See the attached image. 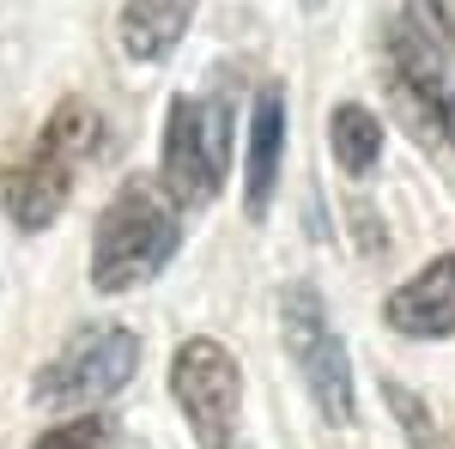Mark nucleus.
Listing matches in <instances>:
<instances>
[{"mask_svg": "<svg viewBox=\"0 0 455 449\" xmlns=\"http://www.w3.org/2000/svg\"><path fill=\"white\" fill-rule=\"evenodd\" d=\"M176 243H182V207L164 195V182L152 176H128L116 188V201L98 212L92 231V285L122 298L140 292L171 268Z\"/></svg>", "mask_w": 455, "mask_h": 449, "instance_id": "obj_1", "label": "nucleus"}, {"mask_svg": "<svg viewBox=\"0 0 455 449\" xmlns=\"http://www.w3.org/2000/svg\"><path fill=\"white\" fill-rule=\"evenodd\" d=\"M280 334H285V352H291L304 389H310L315 413L328 419L334 431H347L352 419H358L352 358H347V341L334 334V316H328L315 285H285L280 292Z\"/></svg>", "mask_w": 455, "mask_h": 449, "instance_id": "obj_2", "label": "nucleus"}, {"mask_svg": "<svg viewBox=\"0 0 455 449\" xmlns=\"http://www.w3.org/2000/svg\"><path fill=\"white\" fill-rule=\"evenodd\" d=\"M231 171V116L219 98H176L158 140V182L182 212L207 207Z\"/></svg>", "mask_w": 455, "mask_h": 449, "instance_id": "obj_3", "label": "nucleus"}, {"mask_svg": "<svg viewBox=\"0 0 455 449\" xmlns=\"http://www.w3.org/2000/svg\"><path fill=\"white\" fill-rule=\"evenodd\" d=\"M140 371V341L116 322H92L68 334V346L31 377V401L36 407H98L116 389H128Z\"/></svg>", "mask_w": 455, "mask_h": 449, "instance_id": "obj_4", "label": "nucleus"}, {"mask_svg": "<svg viewBox=\"0 0 455 449\" xmlns=\"http://www.w3.org/2000/svg\"><path fill=\"white\" fill-rule=\"evenodd\" d=\"M171 395L195 444L201 449H249L243 437V371L237 358L225 352L219 341L195 334V341L176 346V365H171Z\"/></svg>", "mask_w": 455, "mask_h": 449, "instance_id": "obj_5", "label": "nucleus"}, {"mask_svg": "<svg viewBox=\"0 0 455 449\" xmlns=\"http://www.w3.org/2000/svg\"><path fill=\"white\" fill-rule=\"evenodd\" d=\"M388 79H395V98H401V116L413 122V134L455 158V79H450V61H443L419 31H388Z\"/></svg>", "mask_w": 455, "mask_h": 449, "instance_id": "obj_6", "label": "nucleus"}, {"mask_svg": "<svg viewBox=\"0 0 455 449\" xmlns=\"http://www.w3.org/2000/svg\"><path fill=\"white\" fill-rule=\"evenodd\" d=\"M6 219L19 225V231H49L61 207H68V188H73V158L61 146H49V140H36L25 158H12L6 164Z\"/></svg>", "mask_w": 455, "mask_h": 449, "instance_id": "obj_7", "label": "nucleus"}, {"mask_svg": "<svg viewBox=\"0 0 455 449\" xmlns=\"http://www.w3.org/2000/svg\"><path fill=\"white\" fill-rule=\"evenodd\" d=\"M383 316H388V328L407 334V341H443V334H455V255L425 261L401 292H388Z\"/></svg>", "mask_w": 455, "mask_h": 449, "instance_id": "obj_8", "label": "nucleus"}, {"mask_svg": "<svg viewBox=\"0 0 455 449\" xmlns=\"http://www.w3.org/2000/svg\"><path fill=\"white\" fill-rule=\"evenodd\" d=\"M280 158H285V85H261L255 92V116H249V171H243V212L249 219H261V212L274 207Z\"/></svg>", "mask_w": 455, "mask_h": 449, "instance_id": "obj_9", "label": "nucleus"}, {"mask_svg": "<svg viewBox=\"0 0 455 449\" xmlns=\"http://www.w3.org/2000/svg\"><path fill=\"white\" fill-rule=\"evenodd\" d=\"M201 0H122V19H116V36H122V55L128 61H164L188 19H195Z\"/></svg>", "mask_w": 455, "mask_h": 449, "instance_id": "obj_10", "label": "nucleus"}, {"mask_svg": "<svg viewBox=\"0 0 455 449\" xmlns=\"http://www.w3.org/2000/svg\"><path fill=\"white\" fill-rule=\"evenodd\" d=\"M328 146H334V164L347 176H371L383 158V122L364 104H340L328 116Z\"/></svg>", "mask_w": 455, "mask_h": 449, "instance_id": "obj_11", "label": "nucleus"}, {"mask_svg": "<svg viewBox=\"0 0 455 449\" xmlns=\"http://www.w3.org/2000/svg\"><path fill=\"white\" fill-rule=\"evenodd\" d=\"M43 140H49V146H61L73 164H79V158L98 146V109L85 104V98H68V104L43 122Z\"/></svg>", "mask_w": 455, "mask_h": 449, "instance_id": "obj_12", "label": "nucleus"}, {"mask_svg": "<svg viewBox=\"0 0 455 449\" xmlns=\"http://www.w3.org/2000/svg\"><path fill=\"white\" fill-rule=\"evenodd\" d=\"M407 12H413L425 43L455 68V0H407Z\"/></svg>", "mask_w": 455, "mask_h": 449, "instance_id": "obj_13", "label": "nucleus"}, {"mask_svg": "<svg viewBox=\"0 0 455 449\" xmlns=\"http://www.w3.org/2000/svg\"><path fill=\"white\" fill-rule=\"evenodd\" d=\"M104 437H109V425L85 413V419H68V425L43 431V437H36V449H104Z\"/></svg>", "mask_w": 455, "mask_h": 449, "instance_id": "obj_14", "label": "nucleus"}, {"mask_svg": "<svg viewBox=\"0 0 455 449\" xmlns=\"http://www.w3.org/2000/svg\"><path fill=\"white\" fill-rule=\"evenodd\" d=\"M383 395H388V407H395V419L413 431V444H431V419H425V407H419V395H407L401 382H383Z\"/></svg>", "mask_w": 455, "mask_h": 449, "instance_id": "obj_15", "label": "nucleus"}]
</instances>
